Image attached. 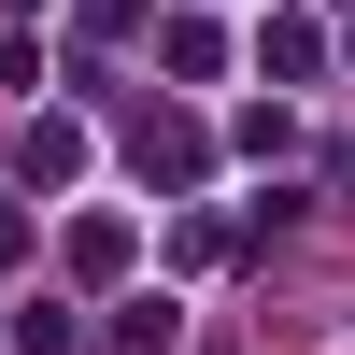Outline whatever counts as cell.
Here are the masks:
<instances>
[{"instance_id":"cell-1","label":"cell","mask_w":355,"mask_h":355,"mask_svg":"<svg viewBox=\"0 0 355 355\" xmlns=\"http://www.w3.org/2000/svg\"><path fill=\"white\" fill-rule=\"evenodd\" d=\"M128 157H142V185H199V171H214V142H199L185 114H142V128H128Z\"/></svg>"},{"instance_id":"cell-2","label":"cell","mask_w":355,"mask_h":355,"mask_svg":"<svg viewBox=\"0 0 355 355\" xmlns=\"http://www.w3.org/2000/svg\"><path fill=\"white\" fill-rule=\"evenodd\" d=\"M256 71H270V85L327 71V28H313V15H270V28H256Z\"/></svg>"},{"instance_id":"cell-3","label":"cell","mask_w":355,"mask_h":355,"mask_svg":"<svg viewBox=\"0 0 355 355\" xmlns=\"http://www.w3.org/2000/svg\"><path fill=\"white\" fill-rule=\"evenodd\" d=\"M15 171H28V185H71V171H85V128H71V114H43V128L15 142Z\"/></svg>"},{"instance_id":"cell-4","label":"cell","mask_w":355,"mask_h":355,"mask_svg":"<svg viewBox=\"0 0 355 355\" xmlns=\"http://www.w3.org/2000/svg\"><path fill=\"white\" fill-rule=\"evenodd\" d=\"M71 270H85V284L128 270V214H85V227H71Z\"/></svg>"},{"instance_id":"cell-5","label":"cell","mask_w":355,"mask_h":355,"mask_svg":"<svg viewBox=\"0 0 355 355\" xmlns=\"http://www.w3.org/2000/svg\"><path fill=\"white\" fill-rule=\"evenodd\" d=\"M157 57H171V71H185V85H214V71H227V43H214V28H199V15H171V28H157Z\"/></svg>"},{"instance_id":"cell-6","label":"cell","mask_w":355,"mask_h":355,"mask_svg":"<svg viewBox=\"0 0 355 355\" xmlns=\"http://www.w3.org/2000/svg\"><path fill=\"white\" fill-rule=\"evenodd\" d=\"M71 341H85V327H71L57 299H28V313H15V355H71Z\"/></svg>"},{"instance_id":"cell-7","label":"cell","mask_w":355,"mask_h":355,"mask_svg":"<svg viewBox=\"0 0 355 355\" xmlns=\"http://www.w3.org/2000/svg\"><path fill=\"white\" fill-rule=\"evenodd\" d=\"M15 256H28V199H0V270H15Z\"/></svg>"},{"instance_id":"cell-8","label":"cell","mask_w":355,"mask_h":355,"mask_svg":"<svg viewBox=\"0 0 355 355\" xmlns=\"http://www.w3.org/2000/svg\"><path fill=\"white\" fill-rule=\"evenodd\" d=\"M341 43H355V28H341Z\"/></svg>"}]
</instances>
